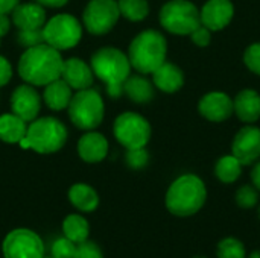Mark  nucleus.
Segmentation results:
<instances>
[{"instance_id":"1","label":"nucleus","mask_w":260,"mask_h":258,"mask_svg":"<svg viewBox=\"0 0 260 258\" xmlns=\"http://www.w3.org/2000/svg\"><path fill=\"white\" fill-rule=\"evenodd\" d=\"M62 65L59 50L43 43L24 50L18 61V75L34 87H46L61 78Z\"/></svg>"},{"instance_id":"2","label":"nucleus","mask_w":260,"mask_h":258,"mask_svg":"<svg viewBox=\"0 0 260 258\" xmlns=\"http://www.w3.org/2000/svg\"><path fill=\"white\" fill-rule=\"evenodd\" d=\"M207 190L203 179L197 175L187 173L177 178L166 193V208L178 217H189L197 214L206 204Z\"/></svg>"},{"instance_id":"3","label":"nucleus","mask_w":260,"mask_h":258,"mask_svg":"<svg viewBox=\"0 0 260 258\" xmlns=\"http://www.w3.org/2000/svg\"><path fill=\"white\" fill-rule=\"evenodd\" d=\"M93 73L107 85V93L117 99L123 93V84L131 75L128 56L116 47H104L91 56Z\"/></svg>"},{"instance_id":"4","label":"nucleus","mask_w":260,"mask_h":258,"mask_svg":"<svg viewBox=\"0 0 260 258\" xmlns=\"http://www.w3.org/2000/svg\"><path fill=\"white\" fill-rule=\"evenodd\" d=\"M168 43L158 30H143L129 44L128 59L139 73H154L166 61Z\"/></svg>"},{"instance_id":"5","label":"nucleus","mask_w":260,"mask_h":258,"mask_svg":"<svg viewBox=\"0 0 260 258\" xmlns=\"http://www.w3.org/2000/svg\"><path fill=\"white\" fill-rule=\"evenodd\" d=\"M66 126L55 117H43L32 120L26 137L18 144L23 149H32L38 154H53L66 144Z\"/></svg>"},{"instance_id":"6","label":"nucleus","mask_w":260,"mask_h":258,"mask_svg":"<svg viewBox=\"0 0 260 258\" xmlns=\"http://www.w3.org/2000/svg\"><path fill=\"white\" fill-rule=\"evenodd\" d=\"M69 117L79 129H94L104 120V100L96 90H79L67 106Z\"/></svg>"},{"instance_id":"7","label":"nucleus","mask_w":260,"mask_h":258,"mask_svg":"<svg viewBox=\"0 0 260 258\" xmlns=\"http://www.w3.org/2000/svg\"><path fill=\"white\" fill-rule=\"evenodd\" d=\"M160 23L171 33L190 35L201 24V12L189 0H171L160 11Z\"/></svg>"},{"instance_id":"8","label":"nucleus","mask_w":260,"mask_h":258,"mask_svg":"<svg viewBox=\"0 0 260 258\" xmlns=\"http://www.w3.org/2000/svg\"><path fill=\"white\" fill-rule=\"evenodd\" d=\"M44 43L56 50L75 47L82 36L81 23L70 14H58L43 26Z\"/></svg>"},{"instance_id":"9","label":"nucleus","mask_w":260,"mask_h":258,"mask_svg":"<svg viewBox=\"0 0 260 258\" xmlns=\"http://www.w3.org/2000/svg\"><path fill=\"white\" fill-rule=\"evenodd\" d=\"M114 135L128 151L140 149L145 148L151 138V126L140 114L123 113L114 122Z\"/></svg>"},{"instance_id":"10","label":"nucleus","mask_w":260,"mask_h":258,"mask_svg":"<svg viewBox=\"0 0 260 258\" xmlns=\"http://www.w3.org/2000/svg\"><path fill=\"white\" fill-rule=\"evenodd\" d=\"M120 17L116 0H90L84 9L85 29L93 35H104L110 32Z\"/></svg>"},{"instance_id":"11","label":"nucleus","mask_w":260,"mask_h":258,"mask_svg":"<svg viewBox=\"0 0 260 258\" xmlns=\"http://www.w3.org/2000/svg\"><path fill=\"white\" fill-rule=\"evenodd\" d=\"M5 258H44V243L30 230L18 228L11 231L3 240Z\"/></svg>"},{"instance_id":"12","label":"nucleus","mask_w":260,"mask_h":258,"mask_svg":"<svg viewBox=\"0 0 260 258\" xmlns=\"http://www.w3.org/2000/svg\"><path fill=\"white\" fill-rule=\"evenodd\" d=\"M232 152L242 166L256 163L260 158V128L245 126L238 131L232 144Z\"/></svg>"},{"instance_id":"13","label":"nucleus","mask_w":260,"mask_h":258,"mask_svg":"<svg viewBox=\"0 0 260 258\" xmlns=\"http://www.w3.org/2000/svg\"><path fill=\"white\" fill-rule=\"evenodd\" d=\"M41 106V99L38 91L30 84L20 85L14 90L11 96V108L15 116L23 119L26 123L37 119Z\"/></svg>"},{"instance_id":"14","label":"nucleus","mask_w":260,"mask_h":258,"mask_svg":"<svg viewBox=\"0 0 260 258\" xmlns=\"http://www.w3.org/2000/svg\"><path fill=\"white\" fill-rule=\"evenodd\" d=\"M198 111L210 122H224L235 113V106L233 100L225 93L213 91L200 100Z\"/></svg>"},{"instance_id":"15","label":"nucleus","mask_w":260,"mask_h":258,"mask_svg":"<svg viewBox=\"0 0 260 258\" xmlns=\"http://www.w3.org/2000/svg\"><path fill=\"white\" fill-rule=\"evenodd\" d=\"M235 6L230 0H209L201 9V24L210 30H221L232 21Z\"/></svg>"},{"instance_id":"16","label":"nucleus","mask_w":260,"mask_h":258,"mask_svg":"<svg viewBox=\"0 0 260 258\" xmlns=\"http://www.w3.org/2000/svg\"><path fill=\"white\" fill-rule=\"evenodd\" d=\"M93 70L79 58H70L64 61L61 78L69 84L72 90H85L93 85Z\"/></svg>"},{"instance_id":"17","label":"nucleus","mask_w":260,"mask_h":258,"mask_svg":"<svg viewBox=\"0 0 260 258\" xmlns=\"http://www.w3.org/2000/svg\"><path fill=\"white\" fill-rule=\"evenodd\" d=\"M12 21L18 30L43 29L46 24V11L40 3H18L12 11Z\"/></svg>"},{"instance_id":"18","label":"nucleus","mask_w":260,"mask_h":258,"mask_svg":"<svg viewBox=\"0 0 260 258\" xmlns=\"http://www.w3.org/2000/svg\"><path fill=\"white\" fill-rule=\"evenodd\" d=\"M78 154L85 163H99L108 154V141L99 132H88L81 137Z\"/></svg>"},{"instance_id":"19","label":"nucleus","mask_w":260,"mask_h":258,"mask_svg":"<svg viewBox=\"0 0 260 258\" xmlns=\"http://www.w3.org/2000/svg\"><path fill=\"white\" fill-rule=\"evenodd\" d=\"M152 79H154L155 87H158L165 93H175L184 84L183 71L175 64H171L166 61L152 73Z\"/></svg>"},{"instance_id":"20","label":"nucleus","mask_w":260,"mask_h":258,"mask_svg":"<svg viewBox=\"0 0 260 258\" xmlns=\"http://www.w3.org/2000/svg\"><path fill=\"white\" fill-rule=\"evenodd\" d=\"M233 106L242 122L253 123L260 117V94L254 90H242L233 100Z\"/></svg>"},{"instance_id":"21","label":"nucleus","mask_w":260,"mask_h":258,"mask_svg":"<svg viewBox=\"0 0 260 258\" xmlns=\"http://www.w3.org/2000/svg\"><path fill=\"white\" fill-rule=\"evenodd\" d=\"M70 100H72V88L62 78L55 79L53 82L46 85L44 102L50 109L61 111L69 106Z\"/></svg>"},{"instance_id":"22","label":"nucleus","mask_w":260,"mask_h":258,"mask_svg":"<svg viewBox=\"0 0 260 258\" xmlns=\"http://www.w3.org/2000/svg\"><path fill=\"white\" fill-rule=\"evenodd\" d=\"M69 201L79 211L90 213L94 211L99 205V196L96 190L87 184H75L69 190Z\"/></svg>"},{"instance_id":"23","label":"nucleus","mask_w":260,"mask_h":258,"mask_svg":"<svg viewBox=\"0 0 260 258\" xmlns=\"http://www.w3.org/2000/svg\"><path fill=\"white\" fill-rule=\"evenodd\" d=\"M26 122L14 113L0 116V140L5 143H20L26 137Z\"/></svg>"},{"instance_id":"24","label":"nucleus","mask_w":260,"mask_h":258,"mask_svg":"<svg viewBox=\"0 0 260 258\" xmlns=\"http://www.w3.org/2000/svg\"><path fill=\"white\" fill-rule=\"evenodd\" d=\"M123 91L133 102L146 103L154 97L152 85L143 76H129L123 84Z\"/></svg>"},{"instance_id":"25","label":"nucleus","mask_w":260,"mask_h":258,"mask_svg":"<svg viewBox=\"0 0 260 258\" xmlns=\"http://www.w3.org/2000/svg\"><path fill=\"white\" fill-rule=\"evenodd\" d=\"M62 233H64V237L79 245L88 239L90 227H88L87 219L82 217L81 214H69L62 222Z\"/></svg>"},{"instance_id":"26","label":"nucleus","mask_w":260,"mask_h":258,"mask_svg":"<svg viewBox=\"0 0 260 258\" xmlns=\"http://www.w3.org/2000/svg\"><path fill=\"white\" fill-rule=\"evenodd\" d=\"M242 173V164L238 161L235 155H225L218 160L215 166V175L216 178L224 184L235 182Z\"/></svg>"},{"instance_id":"27","label":"nucleus","mask_w":260,"mask_h":258,"mask_svg":"<svg viewBox=\"0 0 260 258\" xmlns=\"http://www.w3.org/2000/svg\"><path fill=\"white\" fill-rule=\"evenodd\" d=\"M117 5L120 15L131 21H140L149 14V5L146 0H119Z\"/></svg>"},{"instance_id":"28","label":"nucleus","mask_w":260,"mask_h":258,"mask_svg":"<svg viewBox=\"0 0 260 258\" xmlns=\"http://www.w3.org/2000/svg\"><path fill=\"white\" fill-rule=\"evenodd\" d=\"M218 258H247V249L241 240L236 237H225L218 243L216 248Z\"/></svg>"},{"instance_id":"29","label":"nucleus","mask_w":260,"mask_h":258,"mask_svg":"<svg viewBox=\"0 0 260 258\" xmlns=\"http://www.w3.org/2000/svg\"><path fill=\"white\" fill-rule=\"evenodd\" d=\"M259 202V193L254 186H242L236 192V204L241 208H253Z\"/></svg>"},{"instance_id":"30","label":"nucleus","mask_w":260,"mask_h":258,"mask_svg":"<svg viewBox=\"0 0 260 258\" xmlns=\"http://www.w3.org/2000/svg\"><path fill=\"white\" fill-rule=\"evenodd\" d=\"M76 251V243L67 237L56 239L52 245V258H73Z\"/></svg>"},{"instance_id":"31","label":"nucleus","mask_w":260,"mask_h":258,"mask_svg":"<svg viewBox=\"0 0 260 258\" xmlns=\"http://www.w3.org/2000/svg\"><path fill=\"white\" fill-rule=\"evenodd\" d=\"M18 43L24 47H34L38 44L44 43V35L43 29H27V30H20L18 33Z\"/></svg>"},{"instance_id":"32","label":"nucleus","mask_w":260,"mask_h":258,"mask_svg":"<svg viewBox=\"0 0 260 258\" xmlns=\"http://www.w3.org/2000/svg\"><path fill=\"white\" fill-rule=\"evenodd\" d=\"M245 65L256 75H260V43L251 44L244 53Z\"/></svg>"},{"instance_id":"33","label":"nucleus","mask_w":260,"mask_h":258,"mask_svg":"<svg viewBox=\"0 0 260 258\" xmlns=\"http://www.w3.org/2000/svg\"><path fill=\"white\" fill-rule=\"evenodd\" d=\"M73 258H104L101 248L93 243V242H82L79 245H76V251Z\"/></svg>"},{"instance_id":"34","label":"nucleus","mask_w":260,"mask_h":258,"mask_svg":"<svg viewBox=\"0 0 260 258\" xmlns=\"http://www.w3.org/2000/svg\"><path fill=\"white\" fill-rule=\"evenodd\" d=\"M126 163L133 169H142L148 163V152L145 151V148L129 149L128 154H126Z\"/></svg>"},{"instance_id":"35","label":"nucleus","mask_w":260,"mask_h":258,"mask_svg":"<svg viewBox=\"0 0 260 258\" xmlns=\"http://www.w3.org/2000/svg\"><path fill=\"white\" fill-rule=\"evenodd\" d=\"M190 36H192V41H193L197 46H200V47H206V46L210 44V29H207V27L203 26V24H200V26L190 33Z\"/></svg>"},{"instance_id":"36","label":"nucleus","mask_w":260,"mask_h":258,"mask_svg":"<svg viewBox=\"0 0 260 258\" xmlns=\"http://www.w3.org/2000/svg\"><path fill=\"white\" fill-rule=\"evenodd\" d=\"M11 76H12L11 64L8 62L6 58L0 56V87H5L11 81Z\"/></svg>"},{"instance_id":"37","label":"nucleus","mask_w":260,"mask_h":258,"mask_svg":"<svg viewBox=\"0 0 260 258\" xmlns=\"http://www.w3.org/2000/svg\"><path fill=\"white\" fill-rule=\"evenodd\" d=\"M20 3V0H0V14H9Z\"/></svg>"},{"instance_id":"38","label":"nucleus","mask_w":260,"mask_h":258,"mask_svg":"<svg viewBox=\"0 0 260 258\" xmlns=\"http://www.w3.org/2000/svg\"><path fill=\"white\" fill-rule=\"evenodd\" d=\"M35 2L40 3V5H43V6H49V8H61L69 0H35Z\"/></svg>"},{"instance_id":"39","label":"nucleus","mask_w":260,"mask_h":258,"mask_svg":"<svg viewBox=\"0 0 260 258\" xmlns=\"http://www.w3.org/2000/svg\"><path fill=\"white\" fill-rule=\"evenodd\" d=\"M9 24H11V21H9L8 15L6 14H0V36H3V35L8 33Z\"/></svg>"},{"instance_id":"40","label":"nucleus","mask_w":260,"mask_h":258,"mask_svg":"<svg viewBox=\"0 0 260 258\" xmlns=\"http://www.w3.org/2000/svg\"><path fill=\"white\" fill-rule=\"evenodd\" d=\"M251 181H253L254 187L257 190H260V161L253 167V170H251Z\"/></svg>"},{"instance_id":"41","label":"nucleus","mask_w":260,"mask_h":258,"mask_svg":"<svg viewBox=\"0 0 260 258\" xmlns=\"http://www.w3.org/2000/svg\"><path fill=\"white\" fill-rule=\"evenodd\" d=\"M247 258H260V251L259 249L253 251V252H251V254H250V255H248Z\"/></svg>"},{"instance_id":"42","label":"nucleus","mask_w":260,"mask_h":258,"mask_svg":"<svg viewBox=\"0 0 260 258\" xmlns=\"http://www.w3.org/2000/svg\"><path fill=\"white\" fill-rule=\"evenodd\" d=\"M193 258H206V257H193Z\"/></svg>"},{"instance_id":"43","label":"nucleus","mask_w":260,"mask_h":258,"mask_svg":"<svg viewBox=\"0 0 260 258\" xmlns=\"http://www.w3.org/2000/svg\"><path fill=\"white\" fill-rule=\"evenodd\" d=\"M259 217H260V208H259Z\"/></svg>"},{"instance_id":"44","label":"nucleus","mask_w":260,"mask_h":258,"mask_svg":"<svg viewBox=\"0 0 260 258\" xmlns=\"http://www.w3.org/2000/svg\"><path fill=\"white\" fill-rule=\"evenodd\" d=\"M50 258H52V257H50Z\"/></svg>"}]
</instances>
